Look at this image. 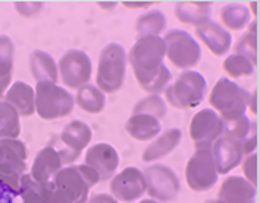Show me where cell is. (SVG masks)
<instances>
[{
    "label": "cell",
    "instance_id": "cell-1",
    "mask_svg": "<svg viewBox=\"0 0 260 203\" xmlns=\"http://www.w3.org/2000/svg\"><path fill=\"white\" fill-rule=\"evenodd\" d=\"M166 44L160 37H141L131 47L128 61L138 85L149 95H160L171 81V71L164 64Z\"/></svg>",
    "mask_w": 260,
    "mask_h": 203
},
{
    "label": "cell",
    "instance_id": "cell-2",
    "mask_svg": "<svg viewBox=\"0 0 260 203\" xmlns=\"http://www.w3.org/2000/svg\"><path fill=\"white\" fill-rule=\"evenodd\" d=\"M99 183V174L85 163L62 168L53 178L56 191L65 203H87L90 189Z\"/></svg>",
    "mask_w": 260,
    "mask_h": 203
},
{
    "label": "cell",
    "instance_id": "cell-3",
    "mask_svg": "<svg viewBox=\"0 0 260 203\" xmlns=\"http://www.w3.org/2000/svg\"><path fill=\"white\" fill-rule=\"evenodd\" d=\"M250 93L228 78H220L212 89L209 103L219 115L222 122L234 121L243 117L248 109Z\"/></svg>",
    "mask_w": 260,
    "mask_h": 203
},
{
    "label": "cell",
    "instance_id": "cell-4",
    "mask_svg": "<svg viewBox=\"0 0 260 203\" xmlns=\"http://www.w3.org/2000/svg\"><path fill=\"white\" fill-rule=\"evenodd\" d=\"M126 71V53L121 44L110 43L99 57L97 67V89L102 93L113 95L121 90Z\"/></svg>",
    "mask_w": 260,
    "mask_h": 203
},
{
    "label": "cell",
    "instance_id": "cell-5",
    "mask_svg": "<svg viewBox=\"0 0 260 203\" xmlns=\"http://www.w3.org/2000/svg\"><path fill=\"white\" fill-rule=\"evenodd\" d=\"M75 99L68 90L52 82H37L36 112L44 121H55L72 113Z\"/></svg>",
    "mask_w": 260,
    "mask_h": 203
},
{
    "label": "cell",
    "instance_id": "cell-6",
    "mask_svg": "<svg viewBox=\"0 0 260 203\" xmlns=\"http://www.w3.org/2000/svg\"><path fill=\"white\" fill-rule=\"evenodd\" d=\"M207 92V82L200 72L185 71L165 89V97L171 106L177 109H191L199 106Z\"/></svg>",
    "mask_w": 260,
    "mask_h": 203
},
{
    "label": "cell",
    "instance_id": "cell-7",
    "mask_svg": "<svg viewBox=\"0 0 260 203\" xmlns=\"http://www.w3.org/2000/svg\"><path fill=\"white\" fill-rule=\"evenodd\" d=\"M0 146V181L14 196L19 194V181L27 169V148L18 138H2Z\"/></svg>",
    "mask_w": 260,
    "mask_h": 203
},
{
    "label": "cell",
    "instance_id": "cell-8",
    "mask_svg": "<svg viewBox=\"0 0 260 203\" xmlns=\"http://www.w3.org/2000/svg\"><path fill=\"white\" fill-rule=\"evenodd\" d=\"M166 56L178 69H190L202 59V49L191 36L181 30H172L165 36Z\"/></svg>",
    "mask_w": 260,
    "mask_h": 203
},
{
    "label": "cell",
    "instance_id": "cell-9",
    "mask_svg": "<svg viewBox=\"0 0 260 203\" xmlns=\"http://www.w3.org/2000/svg\"><path fill=\"white\" fill-rule=\"evenodd\" d=\"M185 180L192 191H207L218 181V171L212 150L197 149L185 166Z\"/></svg>",
    "mask_w": 260,
    "mask_h": 203
},
{
    "label": "cell",
    "instance_id": "cell-10",
    "mask_svg": "<svg viewBox=\"0 0 260 203\" xmlns=\"http://www.w3.org/2000/svg\"><path fill=\"white\" fill-rule=\"evenodd\" d=\"M55 140H57V144H59V148H56V146L55 148L59 152L63 165H68V163L77 161L82 150L90 144L91 128L82 121L75 120V121L67 124L63 127L62 133Z\"/></svg>",
    "mask_w": 260,
    "mask_h": 203
},
{
    "label": "cell",
    "instance_id": "cell-11",
    "mask_svg": "<svg viewBox=\"0 0 260 203\" xmlns=\"http://www.w3.org/2000/svg\"><path fill=\"white\" fill-rule=\"evenodd\" d=\"M147 194L153 200L169 202L174 200L179 193V180L177 174L165 165H151L143 172Z\"/></svg>",
    "mask_w": 260,
    "mask_h": 203
},
{
    "label": "cell",
    "instance_id": "cell-12",
    "mask_svg": "<svg viewBox=\"0 0 260 203\" xmlns=\"http://www.w3.org/2000/svg\"><path fill=\"white\" fill-rule=\"evenodd\" d=\"M91 61L81 50H69L59 61V74L65 87L78 90L91 78Z\"/></svg>",
    "mask_w": 260,
    "mask_h": 203
},
{
    "label": "cell",
    "instance_id": "cell-13",
    "mask_svg": "<svg viewBox=\"0 0 260 203\" xmlns=\"http://www.w3.org/2000/svg\"><path fill=\"white\" fill-rule=\"evenodd\" d=\"M223 135V124L219 115L212 109H202L192 117L190 137L197 149H209Z\"/></svg>",
    "mask_w": 260,
    "mask_h": 203
},
{
    "label": "cell",
    "instance_id": "cell-14",
    "mask_svg": "<svg viewBox=\"0 0 260 203\" xmlns=\"http://www.w3.org/2000/svg\"><path fill=\"white\" fill-rule=\"evenodd\" d=\"M147 190L143 172L136 166H128L110 181V193L118 202H136Z\"/></svg>",
    "mask_w": 260,
    "mask_h": 203
},
{
    "label": "cell",
    "instance_id": "cell-15",
    "mask_svg": "<svg viewBox=\"0 0 260 203\" xmlns=\"http://www.w3.org/2000/svg\"><path fill=\"white\" fill-rule=\"evenodd\" d=\"M85 165L96 171L100 177V181H106L116 172L119 166V155L113 146L108 143H99L87 150Z\"/></svg>",
    "mask_w": 260,
    "mask_h": 203
},
{
    "label": "cell",
    "instance_id": "cell-16",
    "mask_svg": "<svg viewBox=\"0 0 260 203\" xmlns=\"http://www.w3.org/2000/svg\"><path fill=\"white\" fill-rule=\"evenodd\" d=\"M212 155H213V161L216 165V171L218 176L219 174H228L230 171H233L234 168H237L244 153L243 148L240 143H237L228 135H222L219 137L213 144H212Z\"/></svg>",
    "mask_w": 260,
    "mask_h": 203
},
{
    "label": "cell",
    "instance_id": "cell-17",
    "mask_svg": "<svg viewBox=\"0 0 260 203\" xmlns=\"http://www.w3.org/2000/svg\"><path fill=\"white\" fill-rule=\"evenodd\" d=\"M194 31L197 39L203 41L215 56H223L231 47V34L215 21L206 19L199 25H196Z\"/></svg>",
    "mask_w": 260,
    "mask_h": 203
},
{
    "label": "cell",
    "instance_id": "cell-18",
    "mask_svg": "<svg viewBox=\"0 0 260 203\" xmlns=\"http://www.w3.org/2000/svg\"><path fill=\"white\" fill-rule=\"evenodd\" d=\"M223 124V135L231 137L237 143L241 144L244 156L251 155L257 146V124L250 121L246 115L234 120V121L222 122Z\"/></svg>",
    "mask_w": 260,
    "mask_h": 203
},
{
    "label": "cell",
    "instance_id": "cell-19",
    "mask_svg": "<svg viewBox=\"0 0 260 203\" xmlns=\"http://www.w3.org/2000/svg\"><path fill=\"white\" fill-rule=\"evenodd\" d=\"M63 161L55 146H46L37 153L34 163L31 166V174L36 181L40 183H52L55 176L62 169Z\"/></svg>",
    "mask_w": 260,
    "mask_h": 203
},
{
    "label": "cell",
    "instance_id": "cell-20",
    "mask_svg": "<svg viewBox=\"0 0 260 203\" xmlns=\"http://www.w3.org/2000/svg\"><path fill=\"white\" fill-rule=\"evenodd\" d=\"M218 199L222 203H254L256 187L243 177H228L220 184Z\"/></svg>",
    "mask_w": 260,
    "mask_h": 203
},
{
    "label": "cell",
    "instance_id": "cell-21",
    "mask_svg": "<svg viewBox=\"0 0 260 203\" xmlns=\"http://www.w3.org/2000/svg\"><path fill=\"white\" fill-rule=\"evenodd\" d=\"M5 100L11 103L22 118L32 117L36 113V92L27 82H14L6 92Z\"/></svg>",
    "mask_w": 260,
    "mask_h": 203
},
{
    "label": "cell",
    "instance_id": "cell-22",
    "mask_svg": "<svg viewBox=\"0 0 260 203\" xmlns=\"http://www.w3.org/2000/svg\"><path fill=\"white\" fill-rule=\"evenodd\" d=\"M181 130L178 128H171L166 130L164 134H160L156 140H153L150 144L144 149L141 159L144 162H153L157 161L160 158H165L166 155H169L171 152L177 149L181 143Z\"/></svg>",
    "mask_w": 260,
    "mask_h": 203
},
{
    "label": "cell",
    "instance_id": "cell-23",
    "mask_svg": "<svg viewBox=\"0 0 260 203\" xmlns=\"http://www.w3.org/2000/svg\"><path fill=\"white\" fill-rule=\"evenodd\" d=\"M55 193V184L36 181L29 174H24L19 181V194L24 203H49Z\"/></svg>",
    "mask_w": 260,
    "mask_h": 203
},
{
    "label": "cell",
    "instance_id": "cell-24",
    "mask_svg": "<svg viewBox=\"0 0 260 203\" xmlns=\"http://www.w3.org/2000/svg\"><path fill=\"white\" fill-rule=\"evenodd\" d=\"M126 133L138 141H149L160 134V122L150 115L136 113L131 115L125 122Z\"/></svg>",
    "mask_w": 260,
    "mask_h": 203
},
{
    "label": "cell",
    "instance_id": "cell-25",
    "mask_svg": "<svg viewBox=\"0 0 260 203\" xmlns=\"http://www.w3.org/2000/svg\"><path fill=\"white\" fill-rule=\"evenodd\" d=\"M29 69L32 78L37 82H52L56 84L59 72L55 59L43 50H34L29 56Z\"/></svg>",
    "mask_w": 260,
    "mask_h": 203
},
{
    "label": "cell",
    "instance_id": "cell-26",
    "mask_svg": "<svg viewBox=\"0 0 260 203\" xmlns=\"http://www.w3.org/2000/svg\"><path fill=\"white\" fill-rule=\"evenodd\" d=\"M210 2H178L175 5V16L182 24L199 25L210 14Z\"/></svg>",
    "mask_w": 260,
    "mask_h": 203
},
{
    "label": "cell",
    "instance_id": "cell-27",
    "mask_svg": "<svg viewBox=\"0 0 260 203\" xmlns=\"http://www.w3.org/2000/svg\"><path fill=\"white\" fill-rule=\"evenodd\" d=\"M77 105L87 113H100L105 105H106V99H105V93H102L97 87L85 84L81 89H78L77 96L74 97Z\"/></svg>",
    "mask_w": 260,
    "mask_h": 203
},
{
    "label": "cell",
    "instance_id": "cell-28",
    "mask_svg": "<svg viewBox=\"0 0 260 203\" xmlns=\"http://www.w3.org/2000/svg\"><path fill=\"white\" fill-rule=\"evenodd\" d=\"M220 21L225 28L240 31L250 22V11L241 3H230L220 9Z\"/></svg>",
    "mask_w": 260,
    "mask_h": 203
},
{
    "label": "cell",
    "instance_id": "cell-29",
    "mask_svg": "<svg viewBox=\"0 0 260 203\" xmlns=\"http://www.w3.org/2000/svg\"><path fill=\"white\" fill-rule=\"evenodd\" d=\"M19 113L6 100H0V140L18 138L21 134Z\"/></svg>",
    "mask_w": 260,
    "mask_h": 203
},
{
    "label": "cell",
    "instance_id": "cell-30",
    "mask_svg": "<svg viewBox=\"0 0 260 203\" xmlns=\"http://www.w3.org/2000/svg\"><path fill=\"white\" fill-rule=\"evenodd\" d=\"M166 28V18L160 11H151L141 15L136 21V31L138 39L141 37H159Z\"/></svg>",
    "mask_w": 260,
    "mask_h": 203
},
{
    "label": "cell",
    "instance_id": "cell-31",
    "mask_svg": "<svg viewBox=\"0 0 260 203\" xmlns=\"http://www.w3.org/2000/svg\"><path fill=\"white\" fill-rule=\"evenodd\" d=\"M256 65L257 64L251 62L246 56L234 53L231 56H228L223 61L222 68H223V71L230 77H233V78H241V77H250V75H253L254 74V69H256Z\"/></svg>",
    "mask_w": 260,
    "mask_h": 203
},
{
    "label": "cell",
    "instance_id": "cell-32",
    "mask_svg": "<svg viewBox=\"0 0 260 203\" xmlns=\"http://www.w3.org/2000/svg\"><path fill=\"white\" fill-rule=\"evenodd\" d=\"M256 28H257V22L253 21L246 34H243L241 39L235 44V53L246 56L254 64H257V30Z\"/></svg>",
    "mask_w": 260,
    "mask_h": 203
},
{
    "label": "cell",
    "instance_id": "cell-33",
    "mask_svg": "<svg viewBox=\"0 0 260 203\" xmlns=\"http://www.w3.org/2000/svg\"><path fill=\"white\" fill-rule=\"evenodd\" d=\"M15 46L8 36H0V80L12 82Z\"/></svg>",
    "mask_w": 260,
    "mask_h": 203
},
{
    "label": "cell",
    "instance_id": "cell-34",
    "mask_svg": "<svg viewBox=\"0 0 260 203\" xmlns=\"http://www.w3.org/2000/svg\"><path fill=\"white\" fill-rule=\"evenodd\" d=\"M136 113H144V115H150L153 118H156L157 121H160L162 118L166 117V105L165 100L157 95H149L147 97L141 99L140 102L136 103V106L133 108V115Z\"/></svg>",
    "mask_w": 260,
    "mask_h": 203
},
{
    "label": "cell",
    "instance_id": "cell-35",
    "mask_svg": "<svg viewBox=\"0 0 260 203\" xmlns=\"http://www.w3.org/2000/svg\"><path fill=\"white\" fill-rule=\"evenodd\" d=\"M243 172L251 186H257V156L248 155L243 162Z\"/></svg>",
    "mask_w": 260,
    "mask_h": 203
},
{
    "label": "cell",
    "instance_id": "cell-36",
    "mask_svg": "<svg viewBox=\"0 0 260 203\" xmlns=\"http://www.w3.org/2000/svg\"><path fill=\"white\" fill-rule=\"evenodd\" d=\"M41 8H43L41 2H16L15 3V11L22 18H34L36 15H39Z\"/></svg>",
    "mask_w": 260,
    "mask_h": 203
},
{
    "label": "cell",
    "instance_id": "cell-37",
    "mask_svg": "<svg viewBox=\"0 0 260 203\" xmlns=\"http://www.w3.org/2000/svg\"><path fill=\"white\" fill-rule=\"evenodd\" d=\"M87 203H118V200L110 196V194H103V193H99L90 197V200Z\"/></svg>",
    "mask_w": 260,
    "mask_h": 203
},
{
    "label": "cell",
    "instance_id": "cell-38",
    "mask_svg": "<svg viewBox=\"0 0 260 203\" xmlns=\"http://www.w3.org/2000/svg\"><path fill=\"white\" fill-rule=\"evenodd\" d=\"M125 8H129V9H140V8H149L150 5H153L151 2H144V3H141V2H123L122 3Z\"/></svg>",
    "mask_w": 260,
    "mask_h": 203
},
{
    "label": "cell",
    "instance_id": "cell-39",
    "mask_svg": "<svg viewBox=\"0 0 260 203\" xmlns=\"http://www.w3.org/2000/svg\"><path fill=\"white\" fill-rule=\"evenodd\" d=\"M256 95H257V92L254 90L253 93H251V96H250V103H248V108H250V110H251V113H257V109H256Z\"/></svg>",
    "mask_w": 260,
    "mask_h": 203
},
{
    "label": "cell",
    "instance_id": "cell-40",
    "mask_svg": "<svg viewBox=\"0 0 260 203\" xmlns=\"http://www.w3.org/2000/svg\"><path fill=\"white\" fill-rule=\"evenodd\" d=\"M8 87H11V81H5V80H0V99H3L6 92H8Z\"/></svg>",
    "mask_w": 260,
    "mask_h": 203
},
{
    "label": "cell",
    "instance_id": "cell-41",
    "mask_svg": "<svg viewBox=\"0 0 260 203\" xmlns=\"http://www.w3.org/2000/svg\"><path fill=\"white\" fill-rule=\"evenodd\" d=\"M205 203H222L219 199H209V200H206Z\"/></svg>",
    "mask_w": 260,
    "mask_h": 203
},
{
    "label": "cell",
    "instance_id": "cell-42",
    "mask_svg": "<svg viewBox=\"0 0 260 203\" xmlns=\"http://www.w3.org/2000/svg\"><path fill=\"white\" fill-rule=\"evenodd\" d=\"M138 203H157L156 200H153V199H146V200H141V202Z\"/></svg>",
    "mask_w": 260,
    "mask_h": 203
}]
</instances>
